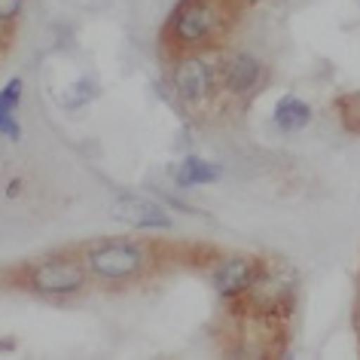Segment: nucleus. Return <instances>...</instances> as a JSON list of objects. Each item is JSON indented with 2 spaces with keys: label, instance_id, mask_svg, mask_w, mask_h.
I'll list each match as a JSON object with an SVG mask.
<instances>
[{
  "label": "nucleus",
  "instance_id": "obj_1",
  "mask_svg": "<svg viewBox=\"0 0 360 360\" xmlns=\"http://www.w3.org/2000/svg\"><path fill=\"white\" fill-rule=\"evenodd\" d=\"M296 281H300V278H296V269L290 263H284V259H269L266 266H257V275L245 293H248L250 305L272 311V309H284V305L290 302Z\"/></svg>",
  "mask_w": 360,
  "mask_h": 360
},
{
  "label": "nucleus",
  "instance_id": "obj_2",
  "mask_svg": "<svg viewBox=\"0 0 360 360\" xmlns=\"http://www.w3.org/2000/svg\"><path fill=\"white\" fill-rule=\"evenodd\" d=\"M223 22H226V15L220 13V6L214 0H186L174 13V37L186 46L208 43L220 34Z\"/></svg>",
  "mask_w": 360,
  "mask_h": 360
},
{
  "label": "nucleus",
  "instance_id": "obj_3",
  "mask_svg": "<svg viewBox=\"0 0 360 360\" xmlns=\"http://www.w3.org/2000/svg\"><path fill=\"white\" fill-rule=\"evenodd\" d=\"M143 263H147L143 250L138 245H129V241H110V245H101L86 254L89 272H95L98 278H107V281L138 275Z\"/></svg>",
  "mask_w": 360,
  "mask_h": 360
},
{
  "label": "nucleus",
  "instance_id": "obj_4",
  "mask_svg": "<svg viewBox=\"0 0 360 360\" xmlns=\"http://www.w3.org/2000/svg\"><path fill=\"white\" fill-rule=\"evenodd\" d=\"M86 281L83 263H74V259H46L31 272L28 284L37 293H49V296H65L79 290Z\"/></svg>",
  "mask_w": 360,
  "mask_h": 360
},
{
  "label": "nucleus",
  "instance_id": "obj_5",
  "mask_svg": "<svg viewBox=\"0 0 360 360\" xmlns=\"http://www.w3.org/2000/svg\"><path fill=\"white\" fill-rule=\"evenodd\" d=\"M113 220L125 223L131 229H171V217L165 214V208L143 195H120L113 202Z\"/></svg>",
  "mask_w": 360,
  "mask_h": 360
},
{
  "label": "nucleus",
  "instance_id": "obj_6",
  "mask_svg": "<svg viewBox=\"0 0 360 360\" xmlns=\"http://www.w3.org/2000/svg\"><path fill=\"white\" fill-rule=\"evenodd\" d=\"M174 89L186 101H202L214 89V70L205 58H186L174 70Z\"/></svg>",
  "mask_w": 360,
  "mask_h": 360
},
{
  "label": "nucleus",
  "instance_id": "obj_7",
  "mask_svg": "<svg viewBox=\"0 0 360 360\" xmlns=\"http://www.w3.org/2000/svg\"><path fill=\"white\" fill-rule=\"evenodd\" d=\"M257 275V259L250 257H232L226 263L217 266V272H214V287H217V293L223 296H241L250 287Z\"/></svg>",
  "mask_w": 360,
  "mask_h": 360
},
{
  "label": "nucleus",
  "instance_id": "obj_8",
  "mask_svg": "<svg viewBox=\"0 0 360 360\" xmlns=\"http://www.w3.org/2000/svg\"><path fill=\"white\" fill-rule=\"evenodd\" d=\"M223 79H226V89L232 95H248L263 79V65H259V58L248 56V52H236L223 65Z\"/></svg>",
  "mask_w": 360,
  "mask_h": 360
},
{
  "label": "nucleus",
  "instance_id": "obj_9",
  "mask_svg": "<svg viewBox=\"0 0 360 360\" xmlns=\"http://www.w3.org/2000/svg\"><path fill=\"white\" fill-rule=\"evenodd\" d=\"M22 101V79H10L4 89H0V131L6 134V138L19 141V122H15V107Z\"/></svg>",
  "mask_w": 360,
  "mask_h": 360
},
{
  "label": "nucleus",
  "instance_id": "obj_10",
  "mask_svg": "<svg viewBox=\"0 0 360 360\" xmlns=\"http://www.w3.org/2000/svg\"><path fill=\"white\" fill-rule=\"evenodd\" d=\"M311 122V107L300 98H281L275 107V125L281 131H300Z\"/></svg>",
  "mask_w": 360,
  "mask_h": 360
},
{
  "label": "nucleus",
  "instance_id": "obj_11",
  "mask_svg": "<svg viewBox=\"0 0 360 360\" xmlns=\"http://www.w3.org/2000/svg\"><path fill=\"white\" fill-rule=\"evenodd\" d=\"M223 171L220 165H214V162H205V159H184L177 168V186H199V184H214V180H220Z\"/></svg>",
  "mask_w": 360,
  "mask_h": 360
},
{
  "label": "nucleus",
  "instance_id": "obj_12",
  "mask_svg": "<svg viewBox=\"0 0 360 360\" xmlns=\"http://www.w3.org/2000/svg\"><path fill=\"white\" fill-rule=\"evenodd\" d=\"M22 4L25 0H0V22H10L22 13Z\"/></svg>",
  "mask_w": 360,
  "mask_h": 360
},
{
  "label": "nucleus",
  "instance_id": "obj_13",
  "mask_svg": "<svg viewBox=\"0 0 360 360\" xmlns=\"http://www.w3.org/2000/svg\"><path fill=\"white\" fill-rule=\"evenodd\" d=\"M19 190H22V180H13V184L6 186V195H19Z\"/></svg>",
  "mask_w": 360,
  "mask_h": 360
}]
</instances>
